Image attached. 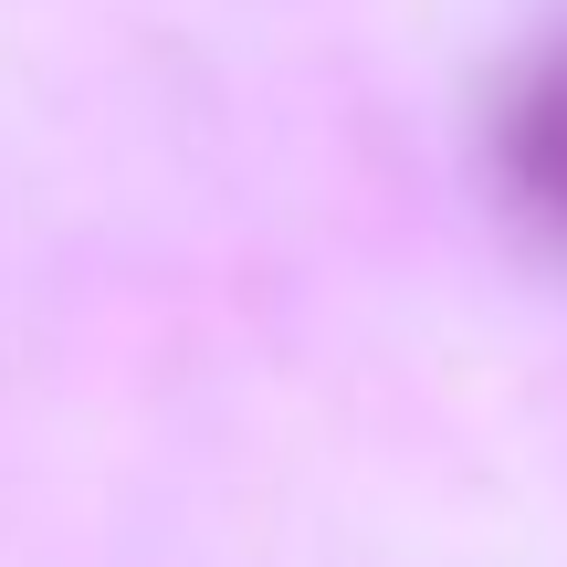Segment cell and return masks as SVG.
I'll use <instances>...</instances> for the list:
<instances>
[{"label": "cell", "mask_w": 567, "mask_h": 567, "mask_svg": "<svg viewBox=\"0 0 567 567\" xmlns=\"http://www.w3.org/2000/svg\"><path fill=\"white\" fill-rule=\"evenodd\" d=\"M494 158H505L515 200H526L547 231H567V53H547L526 84H515L505 126H494Z\"/></svg>", "instance_id": "obj_1"}]
</instances>
